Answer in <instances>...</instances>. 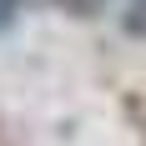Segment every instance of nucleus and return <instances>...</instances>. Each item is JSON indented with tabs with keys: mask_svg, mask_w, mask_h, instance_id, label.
Instances as JSON below:
<instances>
[{
	"mask_svg": "<svg viewBox=\"0 0 146 146\" xmlns=\"http://www.w3.org/2000/svg\"><path fill=\"white\" fill-rule=\"evenodd\" d=\"M60 10H71V15H101L106 5H116V0H56Z\"/></svg>",
	"mask_w": 146,
	"mask_h": 146,
	"instance_id": "2",
	"label": "nucleus"
},
{
	"mask_svg": "<svg viewBox=\"0 0 146 146\" xmlns=\"http://www.w3.org/2000/svg\"><path fill=\"white\" fill-rule=\"evenodd\" d=\"M121 30L131 40H146V0H126L121 5Z\"/></svg>",
	"mask_w": 146,
	"mask_h": 146,
	"instance_id": "1",
	"label": "nucleus"
},
{
	"mask_svg": "<svg viewBox=\"0 0 146 146\" xmlns=\"http://www.w3.org/2000/svg\"><path fill=\"white\" fill-rule=\"evenodd\" d=\"M15 20H20V0H0V35H5Z\"/></svg>",
	"mask_w": 146,
	"mask_h": 146,
	"instance_id": "3",
	"label": "nucleus"
}]
</instances>
